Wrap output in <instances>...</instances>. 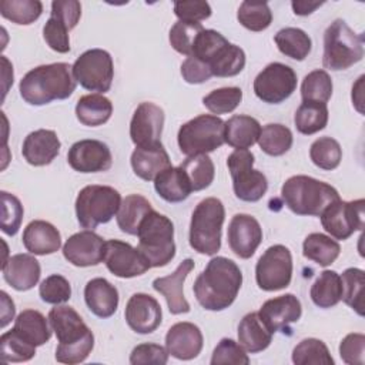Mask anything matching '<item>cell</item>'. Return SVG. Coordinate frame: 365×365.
Here are the masks:
<instances>
[{
  "instance_id": "obj_1",
  "label": "cell",
  "mask_w": 365,
  "mask_h": 365,
  "mask_svg": "<svg viewBox=\"0 0 365 365\" xmlns=\"http://www.w3.org/2000/svg\"><path fill=\"white\" fill-rule=\"evenodd\" d=\"M241 284L240 267L230 258L214 257L197 277L192 291L204 309L222 311L235 301Z\"/></svg>"
},
{
  "instance_id": "obj_2",
  "label": "cell",
  "mask_w": 365,
  "mask_h": 365,
  "mask_svg": "<svg viewBox=\"0 0 365 365\" xmlns=\"http://www.w3.org/2000/svg\"><path fill=\"white\" fill-rule=\"evenodd\" d=\"M48 321L58 341L56 361L68 365L86 361L94 348V335L80 314L71 307L56 305L48 312Z\"/></svg>"
},
{
  "instance_id": "obj_3",
  "label": "cell",
  "mask_w": 365,
  "mask_h": 365,
  "mask_svg": "<svg viewBox=\"0 0 365 365\" xmlns=\"http://www.w3.org/2000/svg\"><path fill=\"white\" fill-rule=\"evenodd\" d=\"M73 67L67 63L38 66L20 80V96L31 106H44L54 100H66L76 90Z\"/></svg>"
},
{
  "instance_id": "obj_4",
  "label": "cell",
  "mask_w": 365,
  "mask_h": 365,
  "mask_svg": "<svg viewBox=\"0 0 365 365\" xmlns=\"http://www.w3.org/2000/svg\"><path fill=\"white\" fill-rule=\"evenodd\" d=\"M281 195L294 214L312 217H319L328 205L339 200L332 185L308 175L289 177L281 188Z\"/></svg>"
},
{
  "instance_id": "obj_5",
  "label": "cell",
  "mask_w": 365,
  "mask_h": 365,
  "mask_svg": "<svg viewBox=\"0 0 365 365\" xmlns=\"http://www.w3.org/2000/svg\"><path fill=\"white\" fill-rule=\"evenodd\" d=\"M138 251L150 267H164L175 255L174 224L171 220L151 210L138 227Z\"/></svg>"
},
{
  "instance_id": "obj_6",
  "label": "cell",
  "mask_w": 365,
  "mask_h": 365,
  "mask_svg": "<svg viewBox=\"0 0 365 365\" xmlns=\"http://www.w3.org/2000/svg\"><path fill=\"white\" fill-rule=\"evenodd\" d=\"M225 208L215 197L204 198L192 211L190 222V245L204 255H214L221 248V230Z\"/></svg>"
},
{
  "instance_id": "obj_7",
  "label": "cell",
  "mask_w": 365,
  "mask_h": 365,
  "mask_svg": "<svg viewBox=\"0 0 365 365\" xmlns=\"http://www.w3.org/2000/svg\"><path fill=\"white\" fill-rule=\"evenodd\" d=\"M362 57L364 36L356 34L342 19L334 20L324 33V67L334 71L346 70Z\"/></svg>"
},
{
  "instance_id": "obj_8",
  "label": "cell",
  "mask_w": 365,
  "mask_h": 365,
  "mask_svg": "<svg viewBox=\"0 0 365 365\" xmlns=\"http://www.w3.org/2000/svg\"><path fill=\"white\" fill-rule=\"evenodd\" d=\"M121 195L110 185H86L76 198V215L78 224L86 230H94L117 215Z\"/></svg>"
},
{
  "instance_id": "obj_9",
  "label": "cell",
  "mask_w": 365,
  "mask_h": 365,
  "mask_svg": "<svg viewBox=\"0 0 365 365\" xmlns=\"http://www.w3.org/2000/svg\"><path fill=\"white\" fill-rule=\"evenodd\" d=\"M224 125L225 121L212 114H201L184 123L177 135L181 153L191 157L220 148L225 143Z\"/></svg>"
},
{
  "instance_id": "obj_10",
  "label": "cell",
  "mask_w": 365,
  "mask_h": 365,
  "mask_svg": "<svg viewBox=\"0 0 365 365\" xmlns=\"http://www.w3.org/2000/svg\"><path fill=\"white\" fill-rule=\"evenodd\" d=\"M254 154L248 150H235L227 158V167L232 178V188L237 198L247 202L259 201L267 190V177L254 170Z\"/></svg>"
},
{
  "instance_id": "obj_11",
  "label": "cell",
  "mask_w": 365,
  "mask_h": 365,
  "mask_svg": "<svg viewBox=\"0 0 365 365\" xmlns=\"http://www.w3.org/2000/svg\"><path fill=\"white\" fill-rule=\"evenodd\" d=\"M73 76L76 81L88 91H108L114 77V66L110 53L103 48L84 51L73 64Z\"/></svg>"
},
{
  "instance_id": "obj_12",
  "label": "cell",
  "mask_w": 365,
  "mask_h": 365,
  "mask_svg": "<svg viewBox=\"0 0 365 365\" xmlns=\"http://www.w3.org/2000/svg\"><path fill=\"white\" fill-rule=\"evenodd\" d=\"M292 278L291 251L281 244L265 250L255 265V279L262 291H279L289 285Z\"/></svg>"
},
{
  "instance_id": "obj_13",
  "label": "cell",
  "mask_w": 365,
  "mask_h": 365,
  "mask_svg": "<svg viewBox=\"0 0 365 365\" xmlns=\"http://www.w3.org/2000/svg\"><path fill=\"white\" fill-rule=\"evenodd\" d=\"M365 201H342L341 198L328 205L321 217L324 230L335 240H348L355 231L364 228Z\"/></svg>"
},
{
  "instance_id": "obj_14",
  "label": "cell",
  "mask_w": 365,
  "mask_h": 365,
  "mask_svg": "<svg viewBox=\"0 0 365 365\" xmlns=\"http://www.w3.org/2000/svg\"><path fill=\"white\" fill-rule=\"evenodd\" d=\"M255 96L268 104H279L297 88L295 71L282 63H271L254 80Z\"/></svg>"
},
{
  "instance_id": "obj_15",
  "label": "cell",
  "mask_w": 365,
  "mask_h": 365,
  "mask_svg": "<svg viewBox=\"0 0 365 365\" xmlns=\"http://www.w3.org/2000/svg\"><path fill=\"white\" fill-rule=\"evenodd\" d=\"M103 261L107 269L118 278H134L151 268L138 248L120 240L106 241Z\"/></svg>"
},
{
  "instance_id": "obj_16",
  "label": "cell",
  "mask_w": 365,
  "mask_h": 365,
  "mask_svg": "<svg viewBox=\"0 0 365 365\" xmlns=\"http://www.w3.org/2000/svg\"><path fill=\"white\" fill-rule=\"evenodd\" d=\"M67 163L78 173H101L113 165V155L107 144L100 140H80L67 153Z\"/></svg>"
},
{
  "instance_id": "obj_17",
  "label": "cell",
  "mask_w": 365,
  "mask_h": 365,
  "mask_svg": "<svg viewBox=\"0 0 365 365\" xmlns=\"http://www.w3.org/2000/svg\"><path fill=\"white\" fill-rule=\"evenodd\" d=\"M227 238L231 251L237 257L248 259L262 241V228L252 215L235 214L228 224Z\"/></svg>"
},
{
  "instance_id": "obj_18",
  "label": "cell",
  "mask_w": 365,
  "mask_h": 365,
  "mask_svg": "<svg viewBox=\"0 0 365 365\" xmlns=\"http://www.w3.org/2000/svg\"><path fill=\"white\" fill-rule=\"evenodd\" d=\"M164 125V111L154 103H141L130 123V137L135 147L161 143L160 137Z\"/></svg>"
},
{
  "instance_id": "obj_19",
  "label": "cell",
  "mask_w": 365,
  "mask_h": 365,
  "mask_svg": "<svg viewBox=\"0 0 365 365\" xmlns=\"http://www.w3.org/2000/svg\"><path fill=\"white\" fill-rule=\"evenodd\" d=\"M106 241L93 230L73 234L63 245L64 258L76 267L98 265L104 257Z\"/></svg>"
},
{
  "instance_id": "obj_20",
  "label": "cell",
  "mask_w": 365,
  "mask_h": 365,
  "mask_svg": "<svg viewBox=\"0 0 365 365\" xmlns=\"http://www.w3.org/2000/svg\"><path fill=\"white\" fill-rule=\"evenodd\" d=\"M124 317L127 325L137 334L154 332L163 318L161 305L158 301L144 292H137L130 297L125 305Z\"/></svg>"
},
{
  "instance_id": "obj_21",
  "label": "cell",
  "mask_w": 365,
  "mask_h": 365,
  "mask_svg": "<svg viewBox=\"0 0 365 365\" xmlns=\"http://www.w3.org/2000/svg\"><path fill=\"white\" fill-rule=\"evenodd\" d=\"M265 327L274 334L277 331H288L289 325L297 322L302 315L299 299L294 294H285L262 304L258 311Z\"/></svg>"
},
{
  "instance_id": "obj_22",
  "label": "cell",
  "mask_w": 365,
  "mask_h": 365,
  "mask_svg": "<svg viewBox=\"0 0 365 365\" xmlns=\"http://www.w3.org/2000/svg\"><path fill=\"white\" fill-rule=\"evenodd\" d=\"M192 268L194 261L191 258H185L178 264L173 274L155 278L153 281V288L165 298L168 311L174 315L190 312V304L184 297L182 285L187 275L192 271Z\"/></svg>"
},
{
  "instance_id": "obj_23",
  "label": "cell",
  "mask_w": 365,
  "mask_h": 365,
  "mask_svg": "<svg viewBox=\"0 0 365 365\" xmlns=\"http://www.w3.org/2000/svg\"><path fill=\"white\" fill-rule=\"evenodd\" d=\"M202 334L192 322H177L167 331L165 335L167 352L181 361L197 358L202 349Z\"/></svg>"
},
{
  "instance_id": "obj_24",
  "label": "cell",
  "mask_w": 365,
  "mask_h": 365,
  "mask_svg": "<svg viewBox=\"0 0 365 365\" xmlns=\"http://www.w3.org/2000/svg\"><path fill=\"white\" fill-rule=\"evenodd\" d=\"M4 281L16 291H29L40 279L41 268L38 261L30 254H16L3 261Z\"/></svg>"
},
{
  "instance_id": "obj_25",
  "label": "cell",
  "mask_w": 365,
  "mask_h": 365,
  "mask_svg": "<svg viewBox=\"0 0 365 365\" xmlns=\"http://www.w3.org/2000/svg\"><path fill=\"white\" fill-rule=\"evenodd\" d=\"M61 143L53 130L40 128L24 138L21 154L29 164L41 167L50 164L58 155Z\"/></svg>"
},
{
  "instance_id": "obj_26",
  "label": "cell",
  "mask_w": 365,
  "mask_h": 365,
  "mask_svg": "<svg viewBox=\"0 0 365 365\" xmlns=\"http://www.w3.org/2000/svg\"><path fill=\"white\" fill-rule=\"evenodd\" d=\"M131 167L137 177L144 181H154V178L171 167L170 157L161 143L151 145L135 147L131 154Z\"/></svg>"
},
{
  "instance_id": "obj_27",
  "label": "cell",
  "mask_w": 365,
  "mask_h": 365,
  "mask_svg": "<svg viewBox=\"0 0 365 365\" xmlns=\"http://www.w3.org/2000/svg\"><path fill=\"white\" fill-rule=\"evenodd\" d=\"M23 245L34 255L54 254L61 247L58 230L48 221L34 220L23 231Z\"/></svg>"
},
{
  "instance_id": "obj_28",
  "label": "cell",
  "mask_w": 365,
  "mask_h": 365,
  "mask_svg": "<svg viewBox=\"0 0 365 365\" xmlns=\"http://www.w3.org/2000/svg\"><path fill=\"white\" fill-rule=\"evenodd\" d=\"M84 301L98 318H110L118 307V291L106 278H93L86 284Z\"/></svg>"
},
{
  "instance_id": "obj_29",
  "label": "cell",
  "mask_w": 365,
  "mask_h": 365,
  "mask_svg": "<svg viewBox=\"0 0 365 365\" xmlns=\"http://www.w3.org/2000/svg\"><path fill=\"white\" fill-rule=\"evenodd\" d=\"M261 125L257 118L251 115H232L225 121L224 140L235 150H248L259 137Z\"/></svg>"
},
{
  "instance_id": "obj_30",
  "label": "cell",
  "mask_w": 365,
  "mask_h": 365,
  "mask_svg": "<svg viewBox=\"0 0 365 365\" xmlns=\"http://www.w3.org/2000/svg\"><path fill=\"white\" fill-rule=\"evenodd\" d=\"M272 341V332L265 327L258 312L247 314L238 324V342L251 352L257 354L269 346Z\"/></svg>"
},
{
  "instance_id": "obj_31",
  "label": "cell",
  "mask_w": 365,
  "mask_h": 365,
  "mask_svg": "<svg viewBox=\"0 0 365 365\" xmlns=\"http://www.w3.org/2000/svg\"><path fill=\"white\" fill-rule=\"evenodd\" d=\"M157 194L167 202H181L191 194V185L180 167H168L154 178Z\"/></svg>"
},
{
  "instance_id": "obj_32",
  "label": "cell",
  "mask_w": 365,
  "mask_h": 365,
  "mask_svg": "<svg viewBox=\"0 0 365 365\" xmlns=\"http://www.w3.org/2000/svg\"><path fill=\"white\" fill-rule=\"evenodd\" d=\"M48 322V318L46 319L41 312L36 309H24L17 315L13 329L31 345L40 346L51 338L53 329H50Z\"/></svg>"
},
{
  "instance_id": "obj_33",
  "label": "cell",
  "mask_w": 365,
  "mask_h": 365,
  "mask_svg": "<svg viewBox=\"0 0 365 365\" xmlns=\"http://www.w3.org/2000/svg\"><path fill=\"white\" fill-rule=\"evenodd\" d=\"M113 114L111 101L103 94H87L76 104L77 120L87 127H97L110 120Z\"/></svg>"
},
{
  "instance_id": "obj_34",
  "label": "cell",
  "mask_w": 365,
  "mask_h": 365,
  "mask_svg": "<svg viewBox=\"0 0 365 365\" xmlns=\"http://www.w3.org/2000/svg\"><path fill=\"white\" fill-rule=\"evenodd\" d=\"M151 210H153V207L145 197H143L140 194L127 195L121 201V205L117 212L118 228L125 234L137 235L141 221Z\"/></svg>"
},
{
  "instance_id": "obj_35",
  "label": "cell",
  "mask_w": 365,
  "mask_h": 365,
  "mask_svg": "<svg viewBox=\"0 0 365 365\" xmlns=\"http://www.w3.org/2000/svg\"><path fill=\"white\" fill-rule=\"evenodd\" d=\"M312 302L319 308L335 307L342 298L341 275L332 269L322 271L309 291Z\"/></svg>"
},
{
  "instance_id": "obj_36",
  "label": "cell",
  "mask_w": 365,
  "mask_h": 365,
  "mask_svg": "<svg viewBox=\"0 0 365 365\" xmlns=\"http://www.w3.org/2000/svg\"><path fill=\"white\" fill-rule=\"evenodd\" d=\"M339 244L334 238L321 232L309 234L302 242L304 257L321 267L331 265L339 257Z\"/></svg>"
},
{
  "instance_id": "obj_37",
  "label": "cell",
  "mask_w": 365,
  "mask_h": 365,
  "mask_svg": "<svg viewBox=\"0 0 365 365\" xmlns=\"http://www.w3.org/2000/svg\"><path fill=\"white\" fill-rule=\"evenodd\" d=\"M274 41L284 56L298 61H302L305 57H308L312 48L311 37L298 27L281 29L274 36Z\"/></svg>"
},
{
  "instance_id": "obj_38",
  "label": "cell",
  "mask_w": 365,
  "mask_h": 365,
  "mask_svg": "<svg viewBox=\"0 0 365 365\" xmlns=\"http://www.w3.org/2000/svg\"><path fill=\"white\" fill-rule=\"evenodd\" d=\"M297 130L304 135L315 134L328 124V107L324 103L302 101L294 115Z\"/></svg>"
},
{
  "instance_id": "obj_39",
  "label": "cell",
  "mask_w": 365,
  "mask_h": 365,
  "mask_svg": "<svg viewBox=\"0 0 365 365\" xmlns=\"http://www.w3.org/2000/svg\"><path fill=\"white\" fill-rule=\"evenodd\" d=\"M178 167L187 175L192 191H201L204 188H208L214 181L215 167L212 160L207 154L187 157Z\"/></svg>"
},
{
  "instance_id": "obj_40",
  "label": "cell",
  "mask_w": 365,
  "mask_h": 365,
  "mask_svg": "<svg viewBox=\"0 0 365 365\" xmlns=\"http://www.w3.org/2000/svg\"><path fill=\"white\" fill-rule=\"evenodd\" d=\"M292 141H294V137L288 127L282 124L271 123L261 128L257 143L259 144V148L265 154L272 157H279L291 148Z\"/></svg>"
},
{
  "instance_id": "obj_41",
  "label": "cell",
  "mask_w": 365,
  "mask_h": 365,
  "mask_svg": "<svg viewBox=\"0 0 365 365\" xmlns=\"http://www.w3.org/2000/svg\"><path fill=\"white\" fill-rule=\"evenodd\" d=\"M210 70L217 77H234L245 67V53L240 46L228 43L210 61Z\"/></svg>"
},
{
  "instance_id": "obj_42",
  "label": "cell",
  "mask_w": 365,
  "mask_h": 365,
  "mask_svg": "<svg viewBox=\"0 0 365 365\" xmlns=\"http://www.w3.org/2000/svg\"><path fill=\"white\" fill-rule=\"evenodd\" d=\"M295 365H334L328 346L317 338H305L292 351Z\"/></svg>"
},
{
  "instance_id": "obj_43",
  "label": "cell",
  "mask_w": 365,
  "mask_h": 365,
  "mask_svg": "<svg viewBox=\"0 0 365 365\" xmlns=\"http://www.w3.org/2000/svg\"><path fill=\"white\" fill-rule=\"evenodd\" d=\"M43 11V4L38 0H1L0 14L16 24H31Z\"/></svg>"
},
{
  "instance_id": "obj_44",
  "label": "cell",
  "mask_w": 365,
  "mask_h": 365,
  "mask_svg": "<svg viewBox=\"0 0 365 365\" xmlns=\"http://www.w3.org/2000/svg\"><path fill=\"white\" fill-rule=\"evenodd\" d=\"M342 301L351 307L358 315H364V285L365 272L361 268H346L341 275Z\"/></svg>"
},
{
  "instance_id": "obj_45",
  "label": "cell",
  "mask_w": 365,
  "mask_h": 365,
  "mask_svg": "<svg viewBox=\"0 0 365 365\" xmlns=\"http://www.w3.org/2000/svg\"><path fill=\"white\" fill-rule=\"evenodd\" d=\"M309 158L321 170H335L342 160V148L335 138L319 137L309 147Z\"/></svg>"
},
{
  "instance_id": "obj_46",
  "label": "cell",
  "mask_w": 365,
  "mask_h": 365,
  "mask_svg": "<svg viewBox=\"0 0 365 365\" xmlns=\"http://www.w3.org/2000/svg\"><path fill=\"white\" fill-rule=\"evenodd\" d=\"M332 96V80L325 70H314L308 73L301 84L302 101L324 103Z\"/></svg>"
},
{
  "instance_id": "obj_47",
  "label": "cell",
  "mask_w": 365,
  "mask_h": 365,
  "mask_svg": "<svg viewBox=\"0 0 365 365\" xmlns=\"http://www.w3.org/2000/svg\"><path fill=\"white\" fill-rule=\"evenodd\" d=\"M237 19L245 29L251 31H262L268 29L272 21V11L265 1H242L238 7Z\"/></svg>"
},
{
  "instance_id": "obj_48",
  "label": "cell",
  "mask_w": 365,
  "mask_h": 365,
  "mask_svg": "<svg viewBox=\"0 0 365 365\" xmlns=\"http://www.w3.org/2000/svg\"><path fill=\"white\" fill-rule=\"evenodd\" d=\"M36 348L14 329L0 336V356L4 362H26L36 355Z\"/></svg>"
},
{
  "instance_id": "obj_49",
  "label": "cell",
  "mask_w": 365,
  "mask_h": 365,
  "mask_svg": "<svg viewBox=\"0 0 365 365\" xmlns=\"http://www.w3.org/2000/svg\"><path fill=\"white\" fill-rule=\"evenodd\" d=\"M242 100V90L240 87H221L212 90L202 98V104L212 114H227L234 111Z\"/></svg>"
},
{
  "instance_id": "obj_50",
  "label": "cell",
  "mask_w": 365,
  "mask_h": 365,
  "mask_svg": "<svg viewBox=\"0 0 365 365\" xmlns=\"http://www.w3.org/2000/svg\"><path fill=\"white\" fill-rule=\"evenodd\" d=\"M202 30H204V27L201 26V23H191V21L178 20L170 29L168 38H170V43H171L173 48L177 53L190 57L191 53H192L195 38Z\"/></svg>"
},
{
  "instance_id": "obj_51",
  "label": "cell",
  "mask_w": 365,
  "mask_h": 365,
  "mask_svg": "<svg viewBox=\"0 0 365 365\" xmlns=\"http://www.w3.org/2000/svg\"><path fill=\"white\" fill-rule=\"evenodd\" d=\"M228 44V40L218 31L212 29H204L195 38L192 53L190 57H195L205 64L217 56V53ZM210 67V66H208Z\"/></svg>"
},
{
  "instance_id": "obj_52",
  "label": "cell",
  "mask_w": 365,
  "mask_h": 365,
  "mask_svg": "<svg viewBox=\"0 0 365 365\" xmlns=\"http://www.w3.org/2000/svg\"><path fill=\"white\" fill-rule=\"evenodd\" d=\"M40 298L53 305H60L71 298V285L67 278L58 274L48 275L44 278L38 287Z\"/></svg>"
},
{
  "instance_id": "obj_53",
  "label": "cell",
  "mask_w": 365,
  "mask_h": 365,
  "mask_svg": "<svg viewBox=\"0 0 365 365\" xmlns=\"http://www.w3.org/2000/svg\"><path fill=\"white\" fill-rule=\"evenodd\" d=\"M1 198V231L10 237L16 235L20 230L23 220V205L20 200L6 191L0 192Z\"/></svg>"
},
{
  "instance_id": "obj_54",
  "label": "cell",
  "mask_w": 365,
  "mask_h": 365,
  "mask_svg": "<svg viewBox=\"0 0 365 365\" xmlns=\"http://www.w3.org/2000/svg\"><path fill=\"white\" fill-rule=\"evenodd\" d=\"M210 362L211 365H248L250 358L245 354V349L238 342L231 338H222L215 346Z\"/></svg>"
},
{
  "instance_id": "obj_55",
  "label": "cell",
  "mask_w": 365,
  "mask_h": 365,
  "mask_svg": "<svg viewBox=\"0 0 365 365\" xmlns=\"http://www.w3.org/2000/svg\"><path fill=\"white\" fill-rule=\"evenodd\" d=\"M70 30L71 29L64 21L50 14V19L43 27V37L51 50L57 53H67L70 51Z\"/></svg>"
},
{
  "instance_id": "obj_56",
  "label": "cell",
  "mask_w": 365,
  "mask_h": 365,
  "mask_svg": "<svg viewBox=\"0 0 365 365\" xmlns=\"http://www.w3.org/2000/svg\"><path fill=\"white\" fill-rule=\"evenodd\" d=\"M341 359L348 365H364L365 362V335L359 332L348 334L339 344Z\"/></svg>"
},
{
  "instance_id": "obj_57",
  "label": "cell",
  "mask_w": 365,
  "mask_h": 365,
  "mask_svg": "<svg viewBox=\"0 0 365 365\" xmlns=\"http://www.w3.org/2000/svg\"><path fill=\"white\" fill-rule=\"evenodd\" d=\"M168 352L158 344H140L137 345L130 355L131 365H143V364H154V365H165L168 362Z\"/></svg>"
},
{
  "instance_id": "obj_58",
  "label": "cell",
  "mask_w": 365,
  "mask_h": 365,
  "mask_svg": "<svg viewBox=\"0 0 365 365\" xmlns=\"http://www.w3.org/2000/svg\"><path fill=\"white\" fill-rule=\"evenodd\" d=\"M174 14L178 20L200 23L211 16V6L204 0H190V1H175Z\"/></svg>"
},
{
  "instance_id": "obj_59",
  "label": "cell",
  "mask_w": 365,
  "mask_h": 365,
  "mask_svg": "<svg viewBox=\"0 0 365 365\" xmlns=\"http://www.w3.org/2000/svg\"><path fill=\"white\" fill-rule=\"evenodd\" d=\"M51 16L74 29L81 17V4L77 0H54L51 3Z\"/></svg>"
},
{
  "instance_id": "obj_60",
  "label": "cell",
  "mask_w": 365,
  "mask_h": 365,
  "mask_svg": "<svg viewBox=\"0 0 365 365\" xmlns=\"http://www.w3.org/2000/svg\"><path fill=\"white\" fill-rule=\"evenodd\" d=\"M181 76L190 84H201L212 77V73L204 61L195 57H187L181 64Z\"/></svg>"
},
{
  "instance_id": "obj_61",
  "label": "cell",
  "mask_w": 365,
  "mask_h": 365,
  "mask_svg": "<svg viewBox=\"0 0 365 365\" xmlns=\"http://www.w3.org/2000/svg\"><path fill=\"white\" fill-rule=\"evenodd\" d=\"M324 1H307V0H294L291 1L292 10L297 16H308L312 11H315L318 7H321Z\"/></svg>"
},
{
  "instance_id": "obj_62",
  "label": "cell",
  "mask_w": 365,
  "mask_h": 365,
  "mask_svg": "<svg viewBox=\"0 0 365 365\" xmlns=\"http://www.w3.org/2000/svg\"><path fill=\"white\" fill-rule=\"evenodd\" d=\"M0 297H1V328H4L14 317V312H16V308H14V302L9 298V295L1 291L0 292Z\"/></svg>"
},
{
  "instance_id": "obj_63",
  "label": "cell",
  "mask_w": 365,
  "mask_h": 365,
  "mask_svg": "<svg viewBox=\"0 0 365 365\" xmlns=\"http://www.w3.org/2000/svg\"><path fill=\"white\" fill-rule=\"evenodd\" d=\"M364 76H361L359 78H358V81H356V84L355 86H352V96H361L362 94V83H364ZM352 103L355 104V107H356V110L359 111V113H362V110H361V107H359V104H362V100L361 98H352Z\"/></svg>"
}]
</instances>
